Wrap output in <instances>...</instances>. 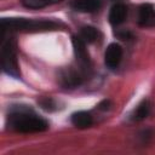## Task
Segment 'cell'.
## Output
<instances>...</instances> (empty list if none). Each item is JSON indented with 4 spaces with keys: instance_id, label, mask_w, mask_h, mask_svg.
Listing matches in <instances>:
<instances>
[{
    "instance_id": "cell-1",
    "label": "cell",
    "mask_w": 155,
    "mask_h": 155,
    "mask_svg": "<svg viewBox=\"0 0 155 155\" xmlns=\"http://www.w3.org/2000/svg\"><path fill=\"white\" fill-rule=\"evenodd\" d=\"M6 125L10 130L21 133L42 132L48 128V124L45 119L24 107L12 108L7 115Z\"/></svg>"
},
{
    "instance_id": "cell-2",
    "label": "cell",
    "mask_w": 155,
    "mask_h": 155,
    "mask_svg": "<svg viewBox=\"0 0 155 155\" xmlns=\"http://www.w3.org/2000/svg\"><path fill=\"white\" fill-rule=\"evenodd\" d=\"M59 27L58 23L48 19H28V18H2L1 29L6 31H47L54 30Z\"/></svg>"
},
{
    "instance_id": "cell-3",
    "label": "cell",
    "mask_w": 155,
    "mask_h": 155,
    "mask_svg": "<svg viewBox=\"0 0 155 155\" xmlns=\"http://www.w3.org/2000/svg\"><path fill=\"white\" fill-rule=\"evenodd\" d=\"M1 65L2 70L13 76V78H19L21 71H19V64H18V58H17V45L16 41L12 38L6 39L4 35L1 36Z\"/></svg>"
},
{
    "instance_id": "cell-4",
    "label": "cell",
    "mask_w": 155,
    "mask_h": 155,
    "mask_svg": "<svg viewBox=\"0 0 155 155\" xmlns=\"http://www.w3.org/2000/svg\"><path fill=\"white\" fill-rule=\"evenodd\" d=\"M73 48H74V53H75L76 62L79 64V68H81L85 73H87L91 69V59H90L88 51L86 48V42L79 35L73 36Z\"/></svg>"
},
{
    "instance_id": "cell-5",
    "label": "cell",
    "mask_w": 155,
    "mask_h": 155,
    "mask_svg": "<svg viewBox=\"0 0 155 155\" xmlns=\"http://www.w3.org/2000/svg\"><path fill=\"white\" fill-rule=\"evenodd\" d=\"M85 75L86 73L81 68L75 69L73 67H69L61 73L59 80L64 87H76L82 82Z\"/></svg>"
},
{
    "instance_id": "cell-6",
    "label": "cell",
    "mask_w": 155,
    "mask_h": 155,
    "mask_svg": "<svg viewBox=\"0 0 155 155\" xmlns=\"http://www.w3.org/2000/svg\"><path fill=\"white\" fill-rule=\"evenodd\" d=\"M122 58V48L119 44L113 42L110 44L104 53V64L109 68V69H115Z\"/></svg>"
},
{
    "instance_id": "cell-7",
    "label": "cell",
    "mask_w": 155,
    "mask_h": 155,
    "mask_svg": "<svg viewBox=\"0 0 155 155\" xmlns=\"http://www.w3.org/2000/svg\"><path fill=\"white\" fill-rule=\"evenodd\" d=\"M138 23L142 27H155V7L150 4H143L138 8Z\"/></svg>"
},
{
    "instance_id": "cell-8",
    "label": "cell",
    "mask_w": 155,
    "mask_h": 155,
    "mask_svg": "<svg viewBox=\"0 0 155 155\" xmlns=\"http://www.w3.org/2000/svg\"><path fill=\"white\" fill-rule=\"evenodd\" d=\"M101 0H73L71 7L78 12L92 13L101 8Z\"/></svg>"
},
{
    "instance_id": "cell-9",
    "label": "cell",
    "mask_w": 155,
    "mask_h": 155,
    "mask_svg": "<svg viewBox=\"0 0 155 155\" xmlns=\"http://www.w3.org/2000/svg\"><path fill=\"white\" fill-rule=\"evenodd\" d=\"M126 17H127V7L124 4L117 2L111 6L109 11V22L113 25H119L124 23Z\"/></svg>"
},
{
    "instance_id": "cell-10",
    "label": "cell",
    "mask_w": 155,
    "mask_h": 155,
    "mask_svg": "<svg viewBox=\"0 0 155 155\" xmlns=\"http://www.w3.org/2000/svg\"><path fill=\"white\" fill-rule=\"evenodd\" d=\"M93 120L87 111H76L71 115V124L78 128H87L92 125Z\"/></svg>"
},
{
    "instance_id": "cell-11",
    "label": "cell",
    "mask_w": 155,
    "mask_h": 155,
    "mask_svg": "<svg viewBox=\"0 0 155 155\" xmlns=\"http://www.w3.org/2000/svg\"><path fill=\"white\" fill-rule=\"evenodd\" d=\"M150 110H151V103L149 99H143L138 105L137 108L134 109L133 111V115H132V119L134 121H140V120H144L149 114H150Z\"/></svg>"
},
{
    "instance_id": "cell-12",
    "label": "cell",
    "mask_w": 155,
    "mask_h": 155,
    "mask_svg": "<svg viewBox=\"0 0 155 155\" xmlns=\"http://www.w3.org/2000/svg\"><path fill=\"white\" fill-rule=\"evenodd\" d=\"M22 1V5L27 8H31V10H39V8H42V7H46L48 5H52V4H57V2H61L63 0H21Z\"/></svg>"
},
{
    "instance_id": "cell-13",
    "label": "cell",
    "mask_w": 155,
    "mask_h": 155,
    "mask_svg": "<svg viewBox=\"0 0 155 155\" xmlns=\"http://www.w3.org/2000/svg\"><path fill=\"white\" fill-rule=\"evenodd\" d=\"M79 36L87 44H91V42H94L97 39H98V30L91 25H86V27H82L81 30H80V34Z\"/></svg>"
}]
</instances>
